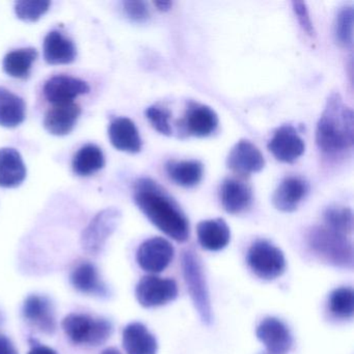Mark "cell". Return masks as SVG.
Wrapping results in <instances>:
<instances>
[{"mask_svg":"<svg viewBox=\"0 0 354 354\" xmlns=\"http://www.w3.org/2000/svg\"><path fill=\"white\" fill-rule=\"evenodd\" d=\"M37 49L21 48L11 51L3 62V71L13 78L26 80L30 77L32 64L38 59Z\"/></svg>","mask_w":354,"mask_h":354,"instance_id":"4316f807","label":"cell"},{"mask_svg":"<svg viewBox=\"0 0 354 354\" xmlns=\"http://www.w3.org/2000/svg\"><path fill=\"white\" fill-rule=\"evenodd\" d=\"M43 55L49 65H68L77 57V49L71 39L59 30H53L44 39Z\"/></svg>","mask_w":354,"mask_h":354,"instance_id":"d6986e66","label":"cell"},{"mask_svg":"<svg viewBox=\"0 0 354 354\" xmlns=\"http://www.w3.org/2000/svg\"><path fill=\"white\" fill-rule=\"evenodd\" d=\"M101 354H121L119 351H118L117 349H115V348H107V349H105L104 351L102 352Z\"/></svg>","mask_w":354,"mask_h":354,"instance_id":"f35d334b","label":"cell"},{"mask_svg":"<svg viewBox=\"0 0 354 354\" xmlns=\"http://www.w3.org/2000/svg\"><path fill=\"white\" fill-rule=\"evenodd\" d=\"M111 145L122 152L136 153L142 150V142L136 124L128 118H115L109 127Z\"/></svg>","mask_w":354,"mask_h":354,"instance_id":"ac0fdd59","label":"cell"},{"mask_svg":"<svg viewBox=\"0 0 354 354\" xmlns=\"http://www.w3.org/2000/svg\"><path fill=\"white\" fill-rule=\"evenodd\" d=\"M26 178V167L15 149H0V187L15 188Z\"/></svg>","mask_w":354,"mask_h":354,"instance_id":"44dd1931","label":"cell"},{"mask_svg":"<svg viewBox=\"0 0 354 354\" xmlns=\"http://www.w3.org/2000/svg\"><path fill=\"white\" fill-rule=\"evenodd\" d=\"M325 227L344 236L353 231V213L346 207H329L324 212Z\"/></svg>","mask_w":354,"mask_h":354,"instance_id":"f546056e","label":"cell"},{"mask_svg":"<svg viewBox=\"0 0 354 354\" xmlns=\"http://www.w3.org/2000/svg\"><path fill=\"white\" fill-rule=\"evenodd\" d=\"M26 105L24 99L8 88L0 86V126L16 128L26 120Z\"/></svg>","mask_w":354,"mask_h":354,"instance_id":"d4e9b609","label":"cell"},{"mask_svg":"<svg viewBox=\"0 0 354 354\" xmlns=\"http://www.w3.org/2000/svg\"><path fill=\"white\" fill-rule=\"evenodd\" d=\"M257 337L268 354H287L292 347V335L288 327L279 319L268 317L259 324Z\"/></svg>","mask_w":354,"mask_h":354,"instance_id":"4fadbf2b","label":"cell"},{"mask_svg":"<svg viewBox=\"0 0 354 354\" xmlns=\"http://www.w3.org/2000/svg\"><path fill=\"white\" fill-rule=\"evenodd\" d=\"M134 202L147 218L176 241L189 238V221L179 205L151 179H140L134 184Z\"/></svg>","mask_w":354,"mask_h":354,"instance_id":"6da1fadb","label":"cell"},{"mask_svg":"<svg viewBox=\"0 0 354 354\" xmlns=\"http://www.w3.org/2000/svg\"><path fill=\"white\" fill-rule=\"evenodd\" d=\"M227 165L230 169L240 175H252L264 169L265 159L261 151L252 142L242 140L230 151Z\"/></svg>","mask_w":354,"mask_h":354,"instance_id":"7c38bea8","label":"cell"},{"mask_svg":"<svg viewBox=\"0 0 354 354\" xmlns=\"http://www.w3.org/2000/svg\"><path fill=\"white\" fill-rule=\"evenodd\" d=\"M181 124L188 136L207 138L216 130L218 117L210 106L200 103H190Z\"/></svg>","mask_w":354,"mask_h":354,"instance_id":"5bb4252c","label":"cell"},{"mask_svg":"<svg viewBox=\"0 0 354 354\" xmlns=\"http://www.w3.org/2000/svg\"><path fill=\"white\" fill-rule=\"evenodd\" d=\"M28 354H57V352L53 350V348L41 345V344H36V345L32 346V349L30 350Z\"/></svg>","mask_w":354,"mask_h":354,"instance_id":"8d00e7d4","label":"cell"},{"mask_svg":"<svg viewBox=\"0 0 354 354\" xmlns=\"http://www.w3.org/2000/svg\"><path fill=\"white\" fill-rule=\"evenodd\" d=\"M165 169L169 179L182 187L198 185L204 175V165L198 160H171Z\"/></svg>","mask_w":354,"mask_h":354,"instance_id":"484cf974","label":"cell"},{"mask_svg":"<svg viewBox=\"0 0 354 354\" xmlns=\"http://www.w3.org/2000/svg\"><path fill=\"white\" fill-rule=\"evenodd\" d=\"M248 263L257 277L267 281L281 277L286 268L281 250L266 240H258L252 244L248 252Z\"/></svg>","mask_w":354,"mask_h":354,"instance_id":"8992f818","label":"cell"},{"mask_svg":"<svg viewBox=\"0 0 354 354\" xmlns=\"http://www.w3.org/2000/svg\"><path fill=\"white\" fill-rule=\"evenodd\" d=\"M292 8H293L294 13H295L302 30L308 36L314 37L315 28L312 20H310L306 3L304 1H292Z\"/></svg>","mask_w":354,"mask_h":354,"instance_id":"e575fe53","label":"cell"},{"mask_svg":"<svg viewBox=\"0 0 354 354\" xmlns=\"http://www.w3.org/2000/svg\"><path fill=\"white\" fill-rule=\"evenodd\" d=\"M0 354H18L11 339L3 335H0Z\"/></svg>","mask_w":354,"mask_h":354,"instance_id":"d590c367","label":"cell"},{"mask_svg":"<svg viewBox=\"0 0 354 354\" xmlns=\"http://www.w3.org/2000/svg\"><path fill=\"white\" fill-rule=\"evenodd\" d=\"M308 244L321 260L333 266L352 268L353 246L347 236L326 227H315L308 234Z\"/></svg>","mask_w":354,"mask_h":354,"instance_id":"3957f363","label":"cell"},{"mask_svg":"<svg viewBox=\"0 0 354 354\" xmlns=\"http://www.w3.org/2000/svg\"><path fill=\"white\" fill-rule=\"evenodd\" d=\"M82 109L76 103L53 105L45 115L44 127L55 136H65L75 127Z\"/></svg>","mask_w":354,"mask_h":354,"instance_id":"e0dca14e","label":"cell"},{"mask_svg":"<svg viewBox=\"0 0 354 354\" xmlns=\"http://www.w3.org/2000/svg\"><path fill=\"white\" fill-rule=\"evenodd\" d=\"M22 314L28 322L43 333L53 335L57 329L55 308L53 302L45 296H28L24 301Z\"/></svg>","mask_w":354,"mask_h":354,"instance_id":"9a60e30c","label":"cell"},{"mask_svg":"<svg viewBox=\"0 0 354 354\" xmlns=\"http://www.w3.org/2000/svg\"><path fill=\"white\" fill-rule=\"evenodd\" d=\"M196 232L201 245L212 252L223 250L231 240L229 225L221 218L201 221Z\"/></svg>","mask_w":354,"mask_h":354,"instance_id":"603a6c76","label":"cell"},{"mask_svg":"<svg viewBox=\"0 0 354 354\" xmlns=\"http://www.w3.org/2000/svg\"><path fill=\"white\" fill-rule=\"evenodd\" d=\"M121 216V212L115 208H107L99 212L82 233L84 250L91 254H99L119 225Z\"/></svg>","mask_w":354,"mask_h":354,"instance_id":"52a82bcc","label":"cell"},{"mask_svg":"<svg viewBox=\"0 0 354 354\" xmlns=\"http://www.w3.org/2000/svg\"><path fill=\"white\" fill-rule=\"evenodd\" d=\"M147 119L150 122L156 131L163 136H169L173 133L171 124H169V118L171 113L167 109L158 106V105H153L149 107L146 111Z\"/></svg>","mask_w":354,"mask_h":354,"instance_id":"d6a6232c","label":"cell"},{"mask_svg":"<svg viewBox=\"0 0 354 354\" xmlns=\"http://www.w3.org/2000/svg\"><path fill=\"white\" fill-rule=\"evenodd\" d=\"M267 147L277 160L285 163L297 160L306 150L304 140L291 125L277 128Z\"/></svg>","mask_w":354,"mask_h":354,"instance_id":"30bf717a","label":"cell"},{"mask_svg":"<svg viewBox=\"0 0 354 354\" xmlns=\"http://www.w3.org/2000/svg\"><path fill=\"white\" fill-rule=\"evenodd\" d=\"M353 8H343L337 13L333 24V37L339 46L350 48L353 45Z\"/></svg>","mask_w":354,"mask_h":354,"instance_id":"f1b7e54d","label":"cell"},{"mask_svg":"<svg viewBox=\"0 0 354 354\" xmlns=\"http://www.w3.org/2000/svg\"><path fill=\"white\" fill-rule=\"evenodd\" d=\"M175 250L165 238L154 237L140 244L136 260L140 268L147 272L159 273L165 270L174 259Z\"/></svg>","mask_w":354,"mask_h":354,"instance_id":"9c48e42d","label":"cell"},{"mask_svg":"<svg viewBox=\"0 0 354 354\" xmlns=\"http://www.w3.org/2000/svg\"><path fill=\"white\" fill-rule=\"evenodd\" d=\"M329 308L339 318H351L354 314V293L350 288L335 289L329 297Z\"/></svg>","mask_w":354,"mask_h":354,"instance_id":"4dcf8cb0","label":"cell"},{"mask_svg":"<svg viewBox=\"0 0 354 354\" xmlns=\"http://www.w3.org/2000/svg\"><path fill=\"white\" fill-rule=\"evenodd\" d=\"M72 285L77 291L88 295L105 296L109 293L96 267L90 262L78 264L72 271Z\"/></svg>","mask_w":354,"mask_h":354,"instance_id":"cb8c5ba5","label":"cell"},{"mask_svg":"<svg viewBox=\"0 0 354 354\" xmlns=\"http://www.w3.org/2000/svg\"><path fill=\"white\" fill-rule=\"evenodd\" d=\"M267 354H268V353H267Z\"/></svg>","mask_w":354,"mask_h":354,"instance_id":"ab89813d","label":"cell"},{"mask_svg":"<svg viewBox=\"0 0 354 354\" xmlns=\"http://www.w3.org/2000/svg\"><path fill=\"white\" fill-rule=\"evenodd\" d=\"M136 295L140 306L155 308L176 299L178 286L174 279H163L156 275H147L138 281Z\"/></svg>","mask_w":354,"mask_h":354,"instance_id":"ba28073f","label":"cell"},{"mask_svg":"<svg viewBox=\"0 0 354 354\" xmlns=\"http://www.w3.org/2000/svg\"><path fill=\"white\" fill-rule=\"evenodd\" d=\"M123 346L127 354H156L158 344L142 323H130L123 331Z\"/></svg>","mask_w":354,"mask_h":354,"instance_id":"7402d4cb","label":"cell"},{"mask_svg":"<svg viewBox=\"0 0 354 354\" xmlns=\"http://www.w3.org/2000/svg\"><path fill=\"white\" fill-rule=\"evenodd\" d=\"M50 1L44 0H24L15 3V13L18 19L26 22H36L47 13Z\"/></svg>","mask_w":354,"mask_h":354,"instance_id":"1f68e13d","label":"cell"},{"mask_svg":"<svg viewBox=\"0 0 354 354\" xmlns=\"http://www.w3.org/2000/svg\"><path fill=\"white\" fill-rule=\"evenodd\" d=\"M66 335L77 345L100 346L111 337L113 325L106 319L72 313L62 323Z\"/></svg>","mask_w":354,"mask_h":354,"instance_id":"5b68a950","label":"cell"},{"mask_svg":"<svg viewBox=\"0 0 354 354\" xmlns=\"http://www.w3.org/2000/svg\"><path fill=\"white\" fill-rule=\"evenodd\" d=\"M124 11L130 20L145 22L150 17L148 5L145 1H124Z\"/></svg>","mask_w":354,"mask_h":354,"instance_id":"836d02e7","label":"cell"},{"mask_svg":"<svg viewBox=\"0 0 354 354\" xmlns=\"http://www.w3.org/2000/svg\"><path fill=\"white\" fill-rule=\"evenodd\" d=\"M155 6H156L157 9H158L159 11L167 12L169 11V10H171L173 3H171V1H156V3H155Z\"/></svg>","mask_w":354,"mask_h":354,"instance_id":"74e56055","label":"cell"},{"mask_svg":"<svg viewBox=\"0 0 354 354\" xmlns=\"http://www.w3.org/2000/svg\"><path fill=\"white\" fill-rule=\"evenodd\" d=\"M308 190L310 186L302 178L295 176L285 178L273 194V205L277 210L293 212L306 198Z\"/></svg>","mask_w":354,"mask_h":354,"instance_id":"2e32d148","label":"cell"},{"mask_svg":"<svg viewBox=\"0 0 354 354\" xmlns=\"http://www.w3.org/2000/svg\"><path fill=\"white\" fill-rule=\"evenodd\" d=\"M316 144L327 155L350 151L354 144V115L339 93L328 97L316 128Z\"/></svg>","mask_w":354,"mask_h":354,"instance_id":"7a4b0ae2","label":"cell"},{"mask_svg":"<svg viewBox=\"0 0 354 354\" xmlns=\"http://www.w3.org/2000/svg\"><path fill=\"white\" fill-rule=\"evenodd\" d=\"M252 201V188L237 179H227L221 188V202L230 214L243 212Z\"/></svg>","mask_w":354,"mask_h":354,"instance_id":"ffe728a7","label":"cell"},{"mask_svg":"<svg viewBox=\"0 0 354 354\" xmlns=\"http://www.w3.org/2000/svg\"><path fill=\"white\" fill-rule=\"evenodd\" d=\"M181 264L184 281L194 308L202 322L210 325L213 321L212 304L202 264L192 250L183 252Z\"/></svg>","mask_w":354,"mask_h":354,"instance_id":"277c9868","label":"cell"},{"mask_svg":"<svg viewBox=\"0 0 354 354\" xmlns=\"http://www.w3.org/2000/svg\"><path fill=\"white\" fill-rule=\"evenodd\" d=\"M91 88L84 80L67 75L55 76L45 84V98L53 105L74 102V99L88 94Z\"/></svg>","mask_w":354,"mask_h":354,"instance_id":"8fae6325","label":"cell"},{"mask_svg":"<svg viewBox=\"0 0 354 354\" xmlns=\"http://www.w3.org/2000/svg\"><path fill=\"white\" fill-rule=\"evenodd\" d=\"M105 158L102 150L96 145L82 147L72 161L74 174L80 177H88L104 167Z\"/></svg>","mask_w":354,"mask_h":354,"instance_id":"83f0119b","label":"cell"}]
</instances>
